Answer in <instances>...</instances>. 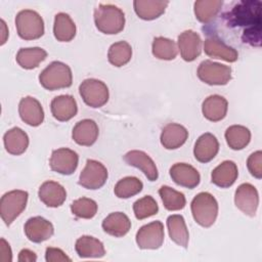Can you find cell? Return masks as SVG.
Here are the masks:
<instances>
[{
	"mask_svg": "<svg viewBox=\"0 0 262 262\" xmlns=\"http://www.w3.org/2000/svg\"><path fill=\"white\" fill-rule=\"evenodd\" d=\"M260 5L259 1L239 2L226 14L228 25L249 27L260 25Z\"/></svg>",
	"mask_w": 262,
	"mask_h": 262,
	"instance_id": "6",
	"label": "cell"
},
{
	"mask_svg": "<svg viewBox=\"0 0 262 262\" xmlns=\"http://www.w3.org/2000/svg\"><path fill=\"white\" fill-rule=\"evenodd\" d=\"M1 30H2V40H1V45H3L6 42V39L8 37V31L6 30V24L3 19H1Z\"/></svg>",
	"mask_w": 262,
	"mask_h": 262,
	"instance_id": "46",
	"label": "cell"
},
{
	"mask_svg": "<svg viewBox=\"0 0 262 262\" xmlns=\"http://www.w3.org/2000/svg\"><path fill=\"white\" fill-rule=\"evenodd\" d=\"M223 2L221 0H198L193 4L195 17L203 24L212 21L219 13Z\"/></svg>",
	"mask_w": 262,
	"mask_h": 262,
	"instance_id": "34",
	"label": "cell"
},
{
	"mask_svg": "<svg viewBox=\"0 0 262 262\" xmlns=\"http://www.w3.org/2000/svg\"><path fill=\"white\" fill-rule=\"evenodd\" d=\"M170 176L172 180L182 187L192 189L196 187L201 181L199 171L189 164L176 163L170 168Z\"/></svg>",
	"mask_w": 262,
	"mask_h": 262,
	"instance_id": "15",
	"label": "cell"
},
{
	"mask_svg": "<svg viewBox=\"0 0 262 262\" xmlns=\"http://www.w3.org/2000/svg\"><path fill=\"white\" fill-rule=\"evenodd\" d=\"M124 161L143 172L149 181H155L159 177L158 168L152 159L142 150H130L124 156Z\"/></svg>",
	"mask_w": 262,
	"mask_h": 262,
	"instance_id": "17",
	"label": "cell"
},
{
	"mask_svg": "<svg viewBox=\"0 0 262 262\" xmlns=\"http://www.w3.org/2000/svg\"><path fill=\"white\" fill-rule=\"evenodd\" d=\"M40 201L50 208L61 206L67 199L66 188L56 181L48 180L43 182L38 190Z\"/></svg>",
	"mask_w": 262,
	"mask_h": 262,
	"instance_id": "18",
	"label": "cell"
},
{
	"mask_svg": "<svg viewBox=\"0 0 262 262\" xmlns=\"http://www.w3.org/2000/svg\"><path fill=\"white\" fill-rule=\"evenodd\" d=\"M107 179V170L103 164L95 160H87L86 165L79 176L78 183L87 189H98L104 185Z\"/></svg>",
	"mask_w": 262,
	"mask_h": 262,
	"instance_id": "10",
	"label": "cell"
},
{
	"mask_svg": "<svg viewBox=\"0 0 262 262\" xmlns=\"http://www.w3.org/2000/svg\"><path fill=\"white\" fill-rule=\"evenodd\" d=\"M204 50L208 56L228 62H234L238 58L237 51L233 47L226 45L217 37L207 38L204 42Z\"/></svg>",
	"mask_w": 262,
	"mask_h": 262,
	"instance_id": "22",
	"label": "cell"
},
{
	"mask_svg": "<svg viewBox=\"0 0 262 262\" xmlns=\"http://www.w3.org/2000/svg\"><path fill=\"white\" fill-rule=\"evenodd\" d=\"M79 163V156L73 149L60 147L54 149L49 160L50 169L61 175L73 174Z\"/></svg>",
	"mask_w": 262,
	"mask_h": 262,
	"instance_id": "11",
	"label": "cell"
},
{
	"mask_svg": "<svg viewBox=\"0 0 262 262\" xmlns=\"http://www.w3.org/2000/svg\"><path fill=\"white\" fill-rule=\"evenodd\" d=\"M191 214L194 221L203 226H212L218 215V203L213 194L210 192H200L191 201Z\"/></svg>",
	"mask_w": 262,
	"mask_h": 262,
	"instance_id": "2",
	"label": "cell"
},
{
	"mask_svg": "<svg viewBox=\"0 0 262 262\" xmlns=\"http://www.w3.org/2000/svg\"><path fill=\"white\" fill-rule=\"evenodd\" d=\"M79 93L83 101L93 108L103 106L110 97L108 88L105 83L93 78L86 79L80 84Z\"/></svg>",
	"mask_w": 262,
	"mask_h": 262,
	"instance_id": "7",
	"label": "cell"
},
{
	"mask_svg": "<svg viewBox=\"0 0 262 262\" xmlns=\"http://www.w3.org/2000/svg\"><path fill=\"white\" fill-rule=\"evenodd\" d=\"M243 40L245 43L251 45H260V25L249 27L243 34Z\"/></svg>",
	"mask_w": 262,
	"mask_h": 262,
	"instance_id": "42",
	"label": "cell"
},
{
	"mask_svg": "<svg viewBox=\"0 0 262 262\" xmlns=\"http://www.w3.org/2000/svg\"><path fill=\"white\" fill-rule=\"evenodd\" d=\"M132 57V47L126 41H119L111 45L107 51V59L111 64L120 68L130 61Z\"/></svg>",
	"mask_w": 262,
	"mask_h": 262,
	"instance_id": "35",
	"label": "cell"
},
{
	"mask_svg": "<svg viewBox=\"0 0 262 262\" xmlns=\"http://www.w3.org/2000/svg\"><path fill=\"white\" fill-rule=\"evenodd\" d=\"M3 142L8 154L19 156L24 154L29 146V136L23 129L13 127L5 132Z\"/></svg>",
	"mask_w": 262,
	"mask_h": 262,
	"instance_id": "27",
	"label": "cell"
},
{
	"mask_svg": "<svg viewBox=\"0 0 262 262\" xmlns=\"http://www.w3.org/2000/svg\"><path fill=\"white\" fill-rule=\"evenodd\" d=\"M167 227L170 238L182 248H187L189 241L188 229L182 215L173 214L167 218Z\"/></svg>",
	"mask_w": 262,
	"mask_h": 262,
	"instance_id": "30",
	"label": "cell"
},
{
	"mask_svg": "<svg viewBox=\"0 0 262 262\" xmlns=\"http://www.w3.org/2000/svg\"><path fill=\"white\" fill-rule=\"evenodd\" d=\"M101 226L107 234L115 237H122L129 232L131 221L125 213L113 212L103 219Z\"/></svg>",
	"mask_w": 262,
	"mask_h": 262,
	"instance_id": "24",
	"label": "cell"
},
{
	"mask_svg": "<svg viewBox=\"0 0 262 262\" xmlns=\"http://www.w3.org/2000/svg\"><path fill=\"white\" fill-rule=\"evenodd\" d=\"M40 84L47 90L68 88L73 83L71 68L61 61H52L39 75Z\"/></svg>",
	"mask_w": 262,
	"mask_h": 262,
	"instance_id": "3",
	"label": "cell"
},
{
	"mask_svg": "<svg viewBox=\"0 0 262 262\" xmlns=\"http://www.w3.org/2000/svg\"><path fill=\"white\" fill-rule=\"evenodd\" d=\"M75 250L80 258H101L105 255L103 244L90 235L80 236L76 241Z\"/></svg>",
	"mask_w": 262,
	"mask_h": 262,
	"instance_id": "28",
	"label": "cell"
},
{
	"mask_svg": "<svg viewBox=\"0 0 262 262\" xmlns=\"http://www.w3.org/2000/svg\"><path fill=\"white\" fill-rule=\"evenodd\" d=\"M143 188V183L137 177L127 176L120 179L115 187L114 192L119 199H129L139 193Z\"/></svg>",
	"mask_w": 262,
	"mask_h": 262,
	"instance_id": "37",
	"label": "cell"
},
{
	"mask_svg": "<svg viewBox=\"0 0 262 262\" xmlns=\"http://www.w3.org/2000/svg\"><path fill=\"white\" fill-rule=\"evenodd\" d=\"M99 130L95 121L84 119L79 121L73 128V140L82 146H90L95 143L98 138Z\"/></svg>",
	"mask_w": 262,
	"mask_h": 262,
	"instance_id": "21",
	"label": "cell"
},
{
	"mask_svg": "<svg viewBox=\"0 0 262 262\" xmlns=\"http://www.w3.org/2000/svg\"><path fill=\"white\" fill-rule=\"evenodd\" d=\"M29 193L14 189L4 193L0 200V215L6 225H10L26 209Z\"/></svg>",
	"mask_w": 262,
	"mask_h": 262,
	"instance_id": "5",
	"label": "cell"
},
{
	"mask_svg": "<svg viewBox=\"0 0 262 262\" xmlns=\"http://www.w3.org/2000/svg\"><path fill=\"white\" fill-rule=\"evenodd\" d=\"M15 27L18 36L24 40L39 39L44 34L43 18L32 9H24L16 14Z\"/></svg>",
	"mask_w": 262,
	"mask_h": 262,
	"instance_id": "4",
	"label": "cell"
},
{
	"mask_svg": "<svg viewBox=\"0 0 262 262\" xmlns=\"http://www.w3.org/2000/svg\"><path fill=\"white\" fill-rule=\"evenodd\" d=\"M238 176L237 166L232 161H224L219 164L211 173V181L221 188L230 187Z\"/></svg>",
	"mask_w": 262,
	"mask_h": 262,
	"instance_id": "25",
	"label": "cell"
},
{
	"mask_svg": "<svg viewBox=\"0 0 262 262\" xmlns=\"http://www.w3.org/2000/svg\"><path fill=\"white\" fill-rule=\"evenodd\" d=\"M151 51L154 56L163 60H172L177 56L178 48L176 43L165 37H156L152 41Z\"/></svg>",
	"mask_w": 262,
	"mask_h": 262,
	"instance_id": "36",
	"label": "cell"
},
{
	"mask_svg": "<svg viewBox=\"0 0 262 262\" xmlns=\"http://www.w3.org/2000/svg\"><path fill=\"white\" fill-rule=\"evenodd\" d=\"M24 230L28 239L36 244L47 241L54 233L52 223L41 216H35L28 219L25 223Z\"/></svg>",
	"mask_w": 262,
	"mask_h": 262,
	"instance_id": "13",
	"label": "cell"
},
{
	"mask_svg": "<svg viewBox=\"0 0 262 262\" xmlns=\"http://www.w3.org/2000/svg\"><path fill=\"white\" fill-rule=\"evenodd\" d=\"M224 136L228 146L234 150H241L245 148L251 140L250 130L242 125L229 126L226 129Z\"/></svg>",
	"mask_w": 262,
	"mask_h": 262,
	"instance_id": "33",
	"label": "cell"
},
{
	"mask_svg": "<svg viewBox=\"0 0 262 262\" xmlns=\"http://www.w3.org/2000/svg\"><path fill=\"white\" fill-rule=\"evenodd\" d=\"M36 260H37L36 253L29 249H23L18 254L19 262H35Z\"/></svg>",
	"mask_w": 262,
	"mask_h": 262,
	"instance_id": "45",
	"label": "cell"
},
{
	"mask_svg": "<svg viewBox=\"0 0 262 262\" xmlns=\"http://www.w3.org/2000/svg\"><path fill=\"white\" fill-rule=\"evenodd\" d=\"M45 259L47 262H62V261H71V258L66 255V253L58 249L48 247L45 251Z\"/></svg>",
	"mask_w": 262,
	"mask_h": 262,
	"instance_id": "43",
	"label": "cell"
},
{
	"mask_svg": "<svg viewBox=\"0 0 262 262\" xmlns=\"http://www.w3.org/2000/svg\"><path fill=\"white\" fill-rule=\"evenodd\" d=\"M164 225L161 221H152L139 228L135 239L139 249L157 250L164 243Z\"/></svg>",
	"mask_w": 262,
	"mask_h": 262,
	"instance_id": "9",
	"label": "cell"
},
{
	"mask_svg": "<svg viewBox=\"0 0 262 262\" xmlns=\"http://www.w3.org/2000/svg\"><path fill=\"white\" fill-rule=\"evenodd\" d=\"M196 75L208 85H226L231 79V68L207 59L200 63Z\"/></svg>",
	"mask_w": 262,
	"mask_h": 262,
	"instance_id": "8",
	"label": "cell"
},
{
	"mask_svg": "<svg viewBox=\"0 0 262 262\" xmlns=\"http://www.w3.org/2000/svg\"><path fill=\"white\" fill-rule=\"evenodd\" d=\"M159 194L162 199L164 207L168 211H179L185 207L186 199L184 194L168 185L161 186L159 189Z\"/></svg>",
	"mask_w": 262,
	"mask_h": 262,
	"instance_id": "38",
	"label": "cell"
},
{
	"mask_svg": "<svg viewBox=\"0 0 262 262\" xmlns=\"http://www.w3.org/2000/svg\"><path fill=\"white\" fill-rule=\"evenodd\" d=\"M169 1H157V0H135L133 2L134 10L138 17L144 20H152L161 16Z\"/></svg>",
	"mask_w": 262,
	"mask_h": 262,
	"instance_id": "29",
	"label": "cell"
},
{
	"mask_svg": "<svg viewBox=\"0 0 262 262\" xmlns=\"http://www.w3.org/2000/svg\"><path fill=\"white\" fill-rule=\"evenodd\" d=\"M234 204L244 214L254 217L259 205V193L251 183L241 184L234 193Z\"/></svg>",
	"mask_w": 262,
	"mask_h": 262,
	"instance_id": "12",
	"label": "cell"
},
{
	"mask_svg": "<svg viewBox=\"0 0 262 262\" xmlns=\"http://www.w3.org/2000/svg\"><path fill=\"white\" fill-rule=\"evenodd\" d=\"M47 52L40 47L20 48L15 56L16 62L26 70H32L37 68L45 58Z\"/></svg>",
	"mask_w": 262,
	"mask_h": 262,
	"instance_id": "32",
	"label": "cell"
},
{
	"mask_svg": "<svg viewBox=\"0 0 262 262\" xmlns=\"http://www.w3.org/2000/svg\"><path fill=\"white\" fill-rule=\"evenodd\" d=\"M247 167L252 176L257 179L262 177V151L257 150L251 154L247 160Z\"/></svg>",
	"mask_w": 262,
	"mask_h": 262,
	"instance_id": "41",
	"label": "cell"
},
{
	"mask_svg": "<svg viewBox=\"0 0 262 262\" xmlns=\"http://www.w3.org/2000/svg\"><path fill=\"white\" fill-rule=\"evenodd\" d=\"M18 114L20 119L28 125L37 127L44 121V111L35 97H23L18 103Z\"/></svg>",
	"mask_w": 262,
	"mask_h": 262,
	"instance_id": "16",
	"label": "cell"
},
{
	"mask_svg": "<svg viewBox=\"0 0 262 262\" xmlns=\"http://www.w3.org/2000/svg\"><path fill=\"white\" fill-rule=\"evenodd\" d=\"M94 23L97 30L103 34H118L125 27V14L116 5L99 4L94 11Z\"/></svg>",
	"mask_w": 262,
	"mask_h": 262,
	"instance_id": "1",
	"label": "cell"
},
{
	"mask_svg": "<svg viewBox=\"0 0 262 262\" xmlns=\"http://www.w3.org/2000/svg\"><path fill=\"white\" fill-rule=\"evenodd\" d=\"M159 206L151 195H144L133 204V212L138 220L154 216L158 213Z\"/></svg>",
	"mask_w": 262,
	"mask_h": 262,
	"instance_id": "40",
	"label": "cell"
},
{
	"mask_svg": "<svg viewBox=\"0 0 262 262\" xmlns=\"http://www.w3.org/2000/svg\"><path fill=\"white\" fill-rule=\"evenodd\" d=\"M188 137L186 128L177 123L167 124L161 133V143L167 149H176L182 146Z\"/></svg>",
	"mask_w": 262,
	"mask_h": 262,
	"instance_id": "23",
	"label": "cell"
},
{
	"mask_svg": "<svg viewBox=\"0 0 262 262\" xmlns=\"http://www.w3.org/2000/svg\"><path fill=\"white\" fill-rule=\"evenodd\" d=\"M53 34L59 42H70L76 36V25L68 13L59 12L54 16Z\"/></svg>",
	"mask_w": 262,
	"mask_h": 262,
	"instance_id": "31",
	"label": "cell"
},
{
	"mask_svg": "<svg viewBox=\"0 0 262 262\" xmlns=\"http://www.w3.org/2000/svg\"><path fill=\"white\" fill-rule=\"evenodd\" d=\"M71 211L78 218L91 219L97 213V204L94 200L83 196L72 203Z\"/></svg>",
	"mask_w": 262,
	"mask_h": 262,
	"instance_id": "39",
	"label": "cell"
},
{
	"mask_svg": "<svg viewBox=\"0 0 262 262\" xmlns=\"http://www.w3.org/2000/svg\"><path fill=\"white\" fill-rule=\"evenodd\" d=\"M219 151V142L212 133L202 134L195 141L193 155L200 163H208L212 161Z\"/></svg>",
	"mask_w": 262,
	"mask_h": 262,
	"instance_id": "19",
	"label": "cell"
},
{
	"mask_svg": "<svg viewBox=\"0 0 262 262\" xmlns=\"http://www.w3.org/2000/svg\"><path fill=\"white\" fill-rule=\"evenodd\" d=\"M51 114L59 122H67L77 115L78 106L74 96L69 94L55 96L50 103Z\"/></svg>",
	"mask_w": 262,
	"mask_h": 262,
	"instance_id": "20",
	"label": "cell"
},
{
	"mask_svg": "<svg viewBox=\"0 0 262 262\" xmlns=\"http://www.w3.org/2000/svg\"><path fill=\"white\" fill-rule=\"evenodd\" d=\"M228 110L227 100L218 94L208 96L202 104L204 117L211 122H218L225 118Z\"/></svg>",
	"mask_w": 262,
	"mask_h": 262,
	"instance_id": "26",
	"label": "cell"
},
{
	"mask_svg": "<svg viewBox=\"0 0 262 262\" xmlns=\"http://www.w3.org/2000/svg\"><path fill=\"white\" fill-rule=\"evenodd\" d=\"M12 261V252L9 244L5 238L0 239V262H11Z\"/></svg>",
	"mask_w": 262,
	"mask_h": 262,
	"instance_id": "44",
	"label": "cell"
},
{
	"mask_svg": "<svg viewBox=\"0 0 262 262\" xmlns=\"http://www.w3.org/2000/svg\"><path fill=\"white\" fill-rule=\"evenodd\" d=\"M178 49L183 60L193 61L202 52V39L200 35L192 30L182 32L178 36Z\"/></svg>",
	"mask_w": 262,
	"mask_h": 262,
	"instance_id": "14",
	"label": "cell"
}]
</instances>
